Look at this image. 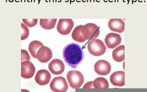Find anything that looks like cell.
Wrapping results in <instances>:
<instances>
[{"label":"cell","instance_id":"6da1fadb","mask_svg":"<svg viewBox=\"0 0 147 92\" xmlns=\"http://www.w3.org/2000/svg\"><path fill=\"white\" fill-rule=\"evenodd\" d=\"M63 55L65 62L74 69L77 67L84 57L82 48L79 44L75 43L69 44L64 47Z\"/></svg>","mask_w":147,"mask_h":92},{"label":"cell","instance_id":"7a4b0ae2","mask_svg":"<svg viewBox=\"0 0 147 92\" xmlns=\"http://www.w3.org/2000/svg\"><path fill=\"white\" fill-rule=\"evenodd\" d=\"M87 48L89 52L95 56H99L105 53L106 47L103 41L99 39H92L90 41Z\"/></svg>","mask_w":147,"mask_h":92},{"label":"cell","instance_id":"3957f363","mask_svg":"<svg viewBox=\"0 0 147 92\" xmlns=\"http://www.w3.org/2000/svg\"><path fill=\"white\" fill-rule=\"evenodd\" d=\"M69 84L72 89H79L84 83V77L82 74L77 70H71L67 75Z\"/></svg>","mask_w":147,"mask_h":92},{"label":"cell","instance_id":"277c9868","mask_svg":"<svg viewBox=\"0 0 147 92\" xmlns=\"http://www.w3.org/2000/svg\"><path fill=\"white\" fill-rule=\"evenodd\" d=\"M81 32L82 37L86 40H89L98 37L100 34V30L96 24L93 23H88L83 25Z\"/></svg>","mask_w":147,"mask_h":92},{"label":"cell","instance_id":"5b68a950","mask_svg":"<svg viewBox=\"0 0 147 92\" xmlns=\"http://www.w3.org/2000/svg\"><path fill=\"white\" fill-rule=\"evenodd\" d=\"M50 87L51 90L54 92H65L68 89L66 79L62 76L53 78L50 84Z\"/></svg>","mask_w":147,"mask_h":92},{"label":"cell","instance_id":"8992f818","mask_svg":"<svg viewBox=\"0 0 147 92\" xmlns=\"http://www.w3.org/2000/svg\"><path fill=\"white\" fill-rule=\"evenodd\" d=\"M74 26V23L72 19H60L57 29L59 33L67 35L70 33Z\"/></svg>","mask_w":147,"mask_h":92},{"label":"cell","instance_id":"52a82bcc","mask_svg":"<svg viewBox=\"0 0 147 92\" xmlns=\"http://www.w3.org/2000/svg\"><path fill=\"white\" fill-rule=\"evenodd\" d=\"M36 68L33 64L29 61L21 62V77L24 79H30L33 76Z\"/></svg>","mask_w":147,"mask_h":92},{"label":"cell","instance_id":"ba28073f","mask_svg":"<svg viewBox=\"0 0 147 92\" xmlns=\"http://www.w3.org/2000/svg\"><path fill=\"white\" fill-rule=\"evenodd\" d=\"M111 66L109 62L105 60L97 61L94 65V70L96 74L101 76H106L110 73Z\"/></svg>","mask_w":147,"mask_h":92},{"label":"cell","instance_id":"9c48e42d","mask_svg":"<svg viewBox=\"0 0 147 92\" xmlns=\"http://www.w3.org/2000/svg\"><path fill=\"white\" fill-rule=\"evenodd\" d=\"M52 50L46 46L41 47L37 52V59L41 63H47L52 59Z\"/></svg>","mask_w":147,"mask_h":92},{"label":"cell","instance_id":"30bf717a","mask_svg":"<svg viewBox=\"0 0 147 92\" xmlns=\"http://www.w3.org/2000/svg\"><path fill=\"white\" fill-rule=\"evenodd\" d=\"M121 37L119 34L114 33H110L106 36L105 43L107 47L113 49L121 44Z\"/></svg>","mask_w":147,"mask_h":92},{"label":"cell","instance_id":"8fae6325","mask_svg":"<svg viewBox=\"0 0 147 92\" xmlns=\"http://www.w3.org/2000/svg\"><path fill=\"white\" fill-rule=\"evenodd\" d=\"M48 68L50 71L54 75H60L65 69L64 63L61 60L54 59L49 64Z\"/></svg>","mask_w":147,"mask_h":92},{"label":"cell","instance_id":"7c38bea8","mask_svg":"<svg viewBox=\"0 0 147 92\" xmlns=\"http://www.w3.org/2000/svg\"><path fill=\"white\" fill-rule=\"evenodd\" d=\"M51 78V74L48 70H40L37 72L35 76V80L38 85L44 86L49 83Z\"/></svg>","mask_w":147,"mask_h":92},{"label":"cell","instance_id":"4fadbf2b","mask_svg":"<svg viewBox=\"0 0 147 92\" xmlns=\"http://www.w3.org/2000/svg\"><path fill=\"white\" fill-rule=\"evenodd\" d=\"M110 82L116 87H122L125 85V72L124 71H116L111 75Z\"/></svg>","mask_w":147,"mask_h":92},{"label":"cell","instance_id":"5bb4252c","mask_svg":"<svg viewBox=\"0 0 147 92\" xmlns=\"http://www.w3.org/2000/svg\"><path fill=\"white\" fill-rule=\"evenodd\" d=\"M108 26L111 30L119 33H121L125 30V22L121 19H111Z\"/></svg>","mask_w":147,"mask_h":92},{"label":"cell","instance_id":"9a60e30c","mask_svg":"<svg viewBox=\"0 0 147 92\" xmlns=\"http://www.w3.org/2000/svg\"><path fill=\"white\" fill-rule=\"evenodd\" d=\"M113 59L117 62H121L125 60V46L121 45L116 47L112 53Z\"/></svg>","mask_w":147,"mask_h":92},{"label":"cell","instance_id":"2e32d148","mask_svg":"<svg viewBox=\"0 0 147 92\" xmlns=\"http://www.w3.org/2000/svg\"><path fill=\"white\" fill-rule=\"evenodd\" d=\"M42 46H44L43 44L38 41H34L30 43L29 46V50L34 58L37 59V52L39 48Z\"/></svg>","mask_w":147,"mask_h":92},{"label":"cell","instance_id":"e0dca14e","mask_svg":"<svg viewBox=\"0 0 147 92\" xmlns=\"http://www.w3.org/2000/svg\"><path fill=\"white\" fill-rule=\"evenodd\" d=\"M83 26V25H80L76 27L71 34L74 40L77 41L78 43H83L86 41V40L82 36L81 30Z\"/></svg>","mask_w":147,"mask_h":92},{"label":"cell","instance_id":"ac0fdd59","mask_svg":"<svg viewBox=\"0 0 147 92\" xmlns=\"http://www.w3.org/2000/svg\"><path fill=\"white\" fill-rule=\"evenodd\" d=\"M57 19H40V26L45 30H51L54 28Z\"/></svg>","mask_w":147,"mask_h":92},{"label":"cell","instance_id":"d6986e66","mask_svg":"<svg viewBox=\"0 0 147 92\" xmlns=\"http://www.w3.org/2000/svg\"><path fill=\"white\" fill-rule=\"evenodd\" d=\"M93 87L96 89H107L109 87L108 80L103 77H98L93 81Z\"/></svg>","mask_w":147,"mask_h":92},{"label":"cell","instance_id":"ffe728a7","mask_svg":"<svg viewBox=\"0 0 147 92\" xmlns=\"http://www.w3.org/2000/svg\"><path fill=\"white\" fill-rule=\"evenodd\" d=\"M21 29H22V33H21V40H24L28 37L30 34L29 28L27 27L26 25L21 23Z\"/></svg>","mask_w":147,"mask_h":92},{"label":"cell","instance_id":"44dd1931","mask_svg":"<svg viewBox=\"0 0 147 92\" xmlns=\"http://www.w3.org/2000/svg\"><path fill=\"white\" fill-rule=\"evenodd\" d=\"M23 23L29 27L34 26L38 22V19H23Z\"/></svg>","mask_w":147,"mask_h":92},{"label":"cell","instance_id":"7402d4cb","mask_svg":"<svg viewBox=\"0 0 147 92\" xmlns=\"http://www.w3.org/2000/svg\"><path fill=\"white\" fill-rule=\"evenodd\" d=\"M30 60V55L27 51L24 49L21 50V61H29Z\"/></svg>","mask_w":147,"mask_h":92},{"label":"cell","instance_id":"603a6c76","mask_svg":"<svg viewBox=\"0 0 147 92\" xmlns=\"http://www.w3.org/2000/svg\"><path fill=\"white\" fill-rule=\"evenodd\" d=\"M92 88H94L93 81L88 82L86 84H85L84 87H83V89H92Z\"/></svg>","mask_w":147,"mask_h":92}]
</instances>
